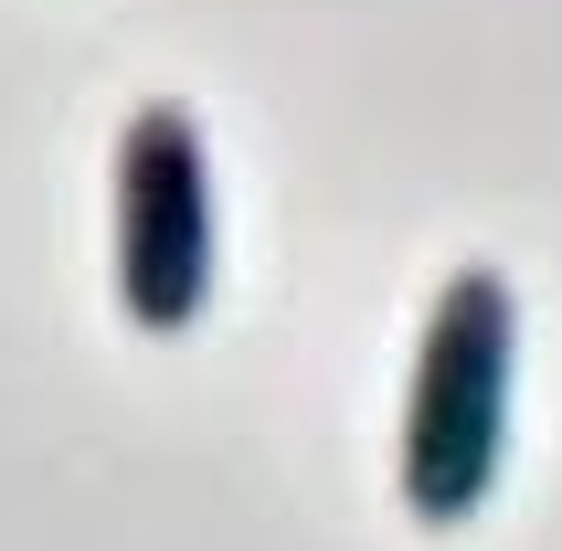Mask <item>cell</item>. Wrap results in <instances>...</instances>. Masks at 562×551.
Wrapping results in <instances>:
<instances>
[{
  "label": "cell",
  "instance_id": "cell-1",
  "mask_svg": "<svg viewBox=\"0 0 562 551\" xmlns=\"http://www.w3.org/2000/svg\"><path fill=\"white\" fill-rule=\"evenodd\" d=\"M509 371H520V297L499 266H457L404 382V509L425 530L488 509L509 457Z\"/></svg>",
  "mask_w": 562,
  "mask_h": 551
},
{
  "label": "cell",
  "instance_id": "cell-2",
  "mask_svg": "<svg viewBox=\"0 0 562 551\" xmlns=\"http://www.w3.org/2000/svg\"><path fill=\"white\" fill-rule=\"evenodd\" d=\"M117 307L149 339H181L213 307V149L181 95H149L117 127Z\"/></svg>",
  "mask_w": 562,
  "mask_h": 551
}]
</instances>
